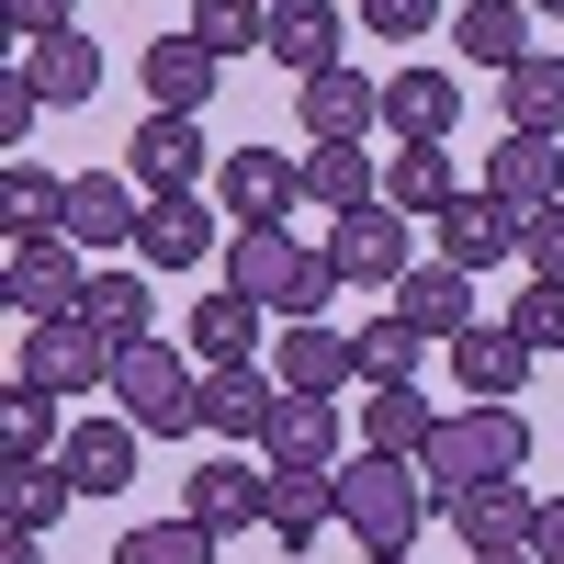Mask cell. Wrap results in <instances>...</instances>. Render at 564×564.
<instances>
[{
  "instance_id": "obj_21",
  "label": "cell",
  "mask_w": 564,
  "mask_h": 564,
  "mask_svg": "<svg viewBox=\"0 0 564 564\" xmlns=\"http://www.w3.org/2000/svg\"><path fill=\"white\" fill-rule=\"evenodd\" d=\"M452 384H463V406H520L531 350L508 339V316H497V327H463V339H452Z\"/></svg>"
},
{
  "instance_id": "obj_28",
  "label": "cell",
  "mask_w": 564,
  "mask_h": 564,
  "mask_svg": "<svg viewBox=\"0 0 564 564\" xmlns=\"http://www.w3.org/2000/svg\"><path fill=\"white\" fill-rule=\"evenodd\" d=\"M23 79L45 90V113H79L90 90H102V34H45V45H23Z\"/></svg>"
},
{
  "instance_id": "obj_35",
  "label": "cell",
  "mask_w": 564,
  "mask_h": 564,
  "mask_svg": "<svg viewBox=\"0 0 564 564\" xmlns=\"http://www.w3.org/2000/svg\"><path fill=\"white\" fill-rule=\"evenodd\" d=\"M305 204L316 215H361V204H384V170L361 148H305Z\"/></svg>"
},
{
  "instance_id": "obj_32",
  "label": "cell",
  "mask_w": 564,
  "mask_h": 564,
  "mask_svg": "<svg viewBox=\"0 0 564 564\" xmlns=\"http://www.w3.org/2000/svg\"><path fill=\"white\" fill-rule=\"evenodd\" d=\"M497 113L508 135H564V57H520L497 79Z\"/></svg>"
},
{
  "instance_id": "obj_26",
  "label": "cell",
  "mask_w": 564,
  "mask_h": 564,
  "mask_svg": "<svg viewBox=\"0 0 564 564\" xmlns=\"http://www.w3.org/2000/svg\"><path fill=\"white\" fill-rule=\"evenodd\" d=\"M430 441H441V406H430V384H372V395H361V452L417 463Z\"/></svg>"
},
{
  "instance_id": "obj_33",
  "label": "cell",
  "mask_w": 564,
  "mask_h": 564,
  "mask_svg": "<svg viewBox=\"0 0 564 564\" xmlns=\"http://www.w3.org/2000/svg\"><path fill=\"white\" fill-rule=\"evenodd\" d=\"M148 305H159V294H148V271H135V260H102V271H90V294H79V316L102 327L113 350L148 339Z\"/></svg>"
},
{
  "instance_id": "obj_51",
  "label": "cell",
  "mask_w": 564,
  "mask_h": 564,
  "mask_svg": "<svg viewBox=\"0 0 564 564\" xmlns=\"http://www.w3.org/2000/svg\"><path fill=\"white\" fill-rule=\"evenodd\" d=\"M271 12H282V0H271Z\"/></svg>"
},
{
  "instance_id": "obj_27",
  "label": "cell",
  "mask_w": 564,
  "mask_h": 564,
  "mask_svg": "<svg viewBox=\"0 0 564 564\" xmlns=\"http://www.w3.org/2000/svg\"><path fill=\"white\" fill-rule=\"evenodd\" d=\"M452 113H463L452 68H395V79H384V135H395V148H441Z\"/></svg>"
},
{
  "instance_id": "obj_43",
  "label": "cell",
  "mask_w": 564,
  "mask_h": 564,
  "mask_svg": "<svg viewBox=\"0 0 564 564\" xmlns=\"http://www.w3.org/2000/svg\"><path fill=\"white\" fill-rule=\"evenodd\" d=\"M520 271H531V282H564V204L520 215Z\"/></svg>"
},
{
  "instance_id": "obj_12",
  "label": "cell",
  "mask_w": 564,
  "mask_h": 564,
  "mask_svg": "<svg viewBox=\"0 0 564 564\" xmlns=\"http://www.w3.org/2000/svg\"><path fill=\"white\" fill-rule=\"evenodd\" d=\"M430 238H441L430 260H452V271H475V282H486L497 260H520V204H497L486 181H475L452 215H430Z\"/></svg>"
},
{
  "instance_id": "obj_39",
  "label": "cell",
  "mask_w": 564,
  "mask_h": 564,
  "mask_svg": "<svg viewBox=\"0 0 564 564\" xmlns=\"http://www.w3.org/2000/svg\"><path fill=\"white\" fill-rule=\"evenodd\" d=\"M350 339H361V384H417V361H430V339H417L395 305L372 316V327H350Z\"/></svg>"
},
{
  "instance_id": "obj_49",
  "label": "cell",
  "mask_w": 564,
  "mask_h": 564,
  "mask_svg": "<svg viewBox=\"0 0 564 564\" xmlns=\"http://www.w3.org/2000/svg\"><path fill=\"white\" fill-rule=\"evenodd\" d=\"M531 12H553V23H564V0H531Z\"/></svg>"
},
{
  "instance_id": "obj_1",
  "label": "cell",
  "mask_w": 564,
  "mask_h": 564,
  "mask_svg": "<svg viewBox=\"0 0 564 564\" xmlns=\"http://www.w3.org/2000/svg\"><path fill=\"white\" fill-rule=\"evenodd\" d=\"M226 294H249L271 316H316L327 294H339V260L305 249L294 226H238V238H226Z\"/></svg>"
},
{
  "instance_id": "obj_37",
  "label": "cell",
  "mask_w": 564,
  "mask_h": 564,
  "mask_svg": "<svg viewBox=\"0 0 564 564\" xmlns=\"http://www.w3.org/2000/svg\"><path fill=\"white\" fill-rule=\"evenodd\" d=\"M57 452H68V430H57V395L12 384V395H0V463H57Z\"/></svg>"
},
{
  "instance_id": "obj_22",
  "label": "cell",
  "mask_w": 564,
  "mask_h": 564,
  "mask_svg": "<svg viewBox=\"0 0 564 564\" xmlns=\"http://www.w3.org/2000/svg\"><path fill=\"white\" fill-rule=\"evenodd\" d=\"M395 316L417 327V339H441V350H452L463 327H486V316H475V271H452V260H417V271L395 282Z\"/></svg>"
},
{
  "instance_id": "obj_19",
  "label": "cell",
  "mask_w": 564,
  "mask_h": 564,
  "mask_svg": "<svg viewBox=\"0 0 564 564\" xmlns=\"http://www.w3.org/2000/svg\"><path fill=\"white\" fill-rule=\"evenodd\" d=\"M204 260H215V204H204V193H148L135 271H204Z\"/></svg>"
},
{
  "instance_id": "obj_48",
  "label": "cell",
  "mask_w": 564,
  "mask_h": 564,
  "mask_svg": "<svg viewBox=\"0 0 564 564\" xmlns=\"http://www.w3.org/2000/svg\"><path fill=\"white\" fill-rule=\"evenodd\" d=\"M475 564H542V553H531V542H508V553H475Z\"/></svg>"
},
{
  "instance_id": "obj_10",
  "label": "cell",
  "mask_w": 564,
  "mask_h": 564,
  "mask_svg": "<svg viewBox=\"0 0 564 564\" xmlns=\"http://www.w3.org/2000/svg\"><path fill=\"white\" fill-rule=\"evenodd\" d=\"M68 238L102 249V260H135V226H148V193H135V170H68Z\"/></svg>"
},
{
  "instance_id": "obj_24",
  "label": "cell",
  "mask_w": 564,
  "mask_h": 564,
  "mask_svg": "<svg viewBox=\"0 0 564 564\" xmlns=\"http://www.w3.org/2000/svg\"><path fill=\"white\" fill-rule=\"evenodd\" d=\"M135 441H148V430L102 406V417H79V430H68L57 463H68V486H79V497H124V486H135Z\"/></svg>"
},
{
  "instance_id": "obj_41",
  "label": "cell",
  "mask_w": 564,
  "mask_h": 564,
  "mask_svg": "<svg viewBox=\"0 0 564 564\" xmlns=\"http://www.w3.org/2000/svg\"><path fill=\"white\" fill-rule=\"evenodd\" d=\"M508 339H520L531 361L564 350V282H531V294H508Z\"/></svg>"
},
{
  "instance_id": "obj_14",
  "label": "cell",
  "mask_w": 564,
  "mask_h": 564,
  "mask_svg": "<svg viewBox=\"0 0 564 564\" xmlns=\"http://www.w3.org/2000/svg\"><path fill=\"white\" fill-rule=\"evenodd\" d=\"M271 406H282V372H271V361H226V372H204V441L260 452Z\"/></svg>"
},
{
  "instance_id": "obj_13",
  "label": "cell",
  "mask_w": 564,
  "mask_h": 564,
  "mask_svg": "<svg viewBox=\"0 0 564 564\" xmlns=\"http://www.w3.org/2000/svg\"><path fill=\"white\" fill-rule=\"evenodd\" d=\"M271 372H282V395H339V384H361V339L327 316H294L271 339Z\"/></svg>"
},
{
  "instance_id": "obj_34",
  "label": "cell",
  "mask_w": 564,
  "mask_h": 564,
  "mask_svg": "<svg viewBox=\"0 0 564 564\" xmlns=\"http://www.w3.org/2000/svg\"><path fill=\"white\" fill-rule=\"evenodd\" d=\"M339 520V475H271V542L316 553V531Z\"/></svg>"
},
{
  "instance_id": "obj_25",
  "label": "cell",
  "mask_w": 564,
  "mask_h": 564,
  "mask_svg": "<svg viewBox=\"0 0 564 564\" xmlns=\"http://www.w3.org/2000/svg\"><path fill=\"white\" fill-rule=\"evenodd\" d=\"M350 34H361V23L339 12V0H282V12H271V57L294 68V79H327Z\"/></svg>"
},
{
  "instance_id": "obj_15",
  "label": "cell",
  "mask_w": 564,
  "mask_h": 564,
  "mask_svg": "<svg viewBox=\"0 0 564 564\" xmlns=\"http://www.w3.org/2000/svg\"><path fill=\"white\" fill-rule=\"evenodd\" d=\"M441 520H452L463 553H508V542H531L542 497H531L520 475H497V486H452V497H441Z\"/></svg>"
},
{
  "instance_id": "obj_5",
  "label": "cell",
  "mask_w": 564,
  "mask_h": 564,
  "mask_svg": "<svg viewBox=\"0 0 564 564\" xmlns=\"http://www.w3.org/2000/svg\"><path fill=\"white\" fill-rule=\"evenodd\" d=\"M79 294H90V271H79V238H68V226H45V238H0V305H12L23 327L79 316Z\"/></svg>"
},
{
  "instance_id": "obj_42",
  "label": "cell",
  "mask_w": 564,
  "mask_h": 564,
  "mask_svg": "<svg viewBox=\"0 0 564 564\" xmlns=\"http://www.w3.org/2000/svg\"><path fill=\"white\" fill-rule=\"evenodd\" d=\"M350 23L361 34H384V45H417V34H452L441 0H350Z\"/></svg>"
},
{
  "instance_id": "obj_31",
  "label": "cell",
  "mask_w": 564,
  "mask_h": 564,
  "mask_svg": "<svg viewBox=\"0 0 564 564\" xmlns=\"http://www.w3.org/2000/svg\"><path fill=\"white\" fill-rule=\"evenodd\" d=\"M384 204H395V215H452V204H463L452 148H395V159H384Z\"/></svg>"
},
{
  "instance_id": "obj_20",
  "label": "cell",
  "mask_w": 564,
  "mask_h": 564,
  "mask_svg": "<svg viewBox=\"0 0 564 564\" xmlns=\"http://www.w3.org/2000/svg\"><path fill=\"white\" fill-rule=\"evenodd\" d=\"M531 23H542L531 0H463V12H452V57H463V68H497V79H508L520 57H542V45H531Z\"/></svg>"
},
{
  "instance_id": "obj_2",
  "label": "cell",
  "mask_w": 564,
  "mask_h": 564,
  "mask_svg": "<svg viewBox=\"0 0 564 564\" xmlns=\"http://www.w3.org/2000/svg\"><path fill=\"white\" fill-rule=\"evenodd\" d=\"M102 395H113V417H135L148 441H193V430H204V361L170 350V339H124Z\"/></svg>"
},
{
  "instance_id": "obj_7",
  "label": "cell",
  "mask_w": 564,
  "mask_h": 564,
  "mask_svg": "<svg viewBox=\"0 0 564 564\" xmlns=\"http://www.w3.org/2000/svg\"><path fill=\"white\" fill-rule=\"evenodd\" d=\"M12 384H34V395H90V384H113V339L90 316H45V327H23V361H12Z\"/></svg>"
},
{
  "instance_id": "obj_36",
  "label": "cell",
  "mask_w": 564,
  "mask_h": 564,
  "mask_svg": "<svg viewBox=\"0 0 564 564\" xmlns=\"http://www.w3.org/2000/svg\"><path fill=\"white\" fill-rule=\"evenodd\" d=\"M57 215H68V181L57 170H34V159L0 170V238H45Z\"/></svg>"
},
{
  "instance_id": "obj_4",
  "label": "cell",
  "mask_w": 564,
  "mask_h": 564,
  "mask_svg": "<svg viewBox=\"0 0 564 564\" xmlns=\"http://www.w3.org/2000/svg\"><path fill=\"white\" fill-rule=\"evenodd\" d=\"M417 475H430V497H452V486H497V475H531V417H520V406H452L441 441L417 452Z\"/></svg>"
},
{
  "instance_id": "obj_46",
  "label": "cell",
  "mask_w": 564,
  "mask_h": 564,
  "mask_svg": "<svg viewBox=\"0 0 564 564\" xmlns=\"http://www.w3.org/2000/svg\"><path fill=\"white\" fill-rule=\"evenodd\" d=\"M531 553H542V564H564V497H542V520H531Z\"/></svg>"
},
{
  "instance_id": "obj_17",
  "label": "cell",
  "mask_w": 564,
  "mask_h": 564,
  "mask_svg": "<svg viewBox=\"0 0 564 564\" xmlns=\"http://www.w3.org/2000/svg\"><path fill=\"white\" fill-rule=\"evenodd\" d=\"M215 193H226V215H238V226H282V215L305 204V159H282V148H226Z\"/></svg>"
},
{
  "instance_id": "obj_3",
  "label": "cell",
  "mask_w": 564,
  "mask_h": 564,
  "mask_svg": "<svg viewBox=\"0 0 564 564\" xmlns=\"http://www.w3.org/2000/svg\"><path fill=\"white\" fill-rule=\"evenodd\" d=\"M430 475L417 463H384V452H350L339 463V531L361 553H417V531H430Z\"/></svg>"
},
{
  "instance_id": "obj_18",
  "label": "cell",
  "mask_w": 564,
  "mask_h": 564,
  "mask_svg": "<svg viewBox=\"0 0 564 564\" xmlns=\"http://www.w3.org/2000/svg\"><path fill=\"white\" fill-rule=\"evenodd\" d=\"M294 113H305V148H361V124H384V79H361V68L294 79Z\"/></svg>"
},
{
  "instance_id": "obj_23",
  "label": "cell",
  "mask_w": 564,
  "mask_h": 564,
  "mask_svg": "<svg viewBox=\"0 0 564 564\" xmlns=\"http://www.w3.org/2000/svg\"><path fill=\"white\" fill-rule=\"evenodd\" d=\"M486 193L520 204V215L564 204V135H497V148H486Z\"/></svg>"
},
{
  "instance_id": "obj_47",
  "label": "cell",
  "mask_w": 564,
  "mask_h": 564,
  "mask_svg": "<svg viewBox=\"0 0 564 564\" xmlns=\"http://www.w3.org/2000/svg\"><path fill=\"white\" fill-rule=\"evenodd\" d=\"M0 564H45V531H0Z\"/></svg>"
},
{
  "instance_id": "obj_16",
  "label": "cell",
  "mask_w": 564,
  "mask_h": 564,
  "mask_svg": "<svg viewBox=\"0 0 564 564\" xmlns=\"http://www.w3.org/2000/svg\"><path fill=\"white\" fill-rule=\"evenodd\" d=\"M327 260H339V282H372V294H395V282L417 271V260H406V215H395V204L339 215V226H327Z\"/></svg>"
},
{
  "instance_id": "obj_9",
  "label": "cell",
  "mask_w": 564,
  "mask_h": 564,
  "mask_svg": "<svg viewBox=\"0 0 564 564\" xmlns=\"http://www.w3.org/2000/svg\"><path fill=\"white\" fill-rule=\"evenodd\" d=\"M135 90H148V113H215L226 57L204 34H148V45H135Z\"/></svg>"
},
{
  "instance_id": "obj_40",
  "label": "cell",
  "mask_w": 564,
  "mask_h": 564,
  "mask_svg": "<svg viewBox=\"0 0 564 564\" xmlns=\"http://www.w3.org/2000/svg\"><path fill=\"white\" fill-rule=\"evenodd\" d=\"M113 564H215V531L170 508V520H135V531L113 542Z\"/></svg>"
},
{
  "instance_id": "obj_8",
  "label": "cell",
  "mask_w": 564,
  "mask_h": 564,
  "mask_svg": "<svg viewBox=\"0 0 564 564\" xmlns=\"http://www.w3.org/2000/svg\"><path fill=\"white\" fill-rule=\"evenodd\" d=\"M260 463H271V475H339V463H350L339 395H282L271 430H260Z\"/></svg>"
},
{
  "instance_id": "obj_6",
  "label": "cell",
  "mask_w": 564,
  "mask_h": 564,
  "mask_svg": "<svg viewBox=\"0 0 564 564\" xmlns=\"http://www.w3.org/2000/svg\"><path fill=\"white\" fill-rule=\"evenodd\" d=\"M181 520H204L215 542L271 531V463L260 452H204L193 475H181Z\"/></svg>"
},
{
  "instance_id": "obj_38",
  "label": "cell",
  "mask_w": 564,
  "mask_h": 564,
  "mask_svg": "<svg viewBox=\"0 0 564 564\" xmlns=\"http://www.w3.org/2000/svg\"><path fill=\"white\" fill-rule=\"evenodd\" d=\"M181 34H204L215 57H271V0H193Z\"/></svg>"
},
{
  "instance_id": "obj_30",
  "label": "cell",
  "mask_w": 564,
  "mask_h": 564,
  "mask_svg": "<svg viewBox=\"0 0 564 564\" xmlns=\"http://www.w3.org/2000/svg\"><path fill=\"white\" fill-rule=\"evenodd\" d=\"M68 497V463H0V531H57Z\"/></svg>"
},
{
  "instance_id": "obj_45",
  "label": "cell",
  "mask_w": 564,
  "mask_h": 564,
  "mask_svg": "<svg viewBox=\"0 0 564 564\" xmlns=\"http://www.w3.org/2000/svg\"><path fill=\"white\" fill-rule=\"evenodd\" d=\"M34 113H45V90H34V79H23V57H12V79H0V135L23 148V135H34Z\"/></svg>"
},
{
  "instance_id": "obj_11",
  "label": "cell",
  "mask_w": 564,
  "mask_h": 564,
  "mask_svg": "<svg viewBox=\"0 0 564 564\" xmlns=\"http://www.w3.org/2000/svg\"><path fill=\"white\" fill-rule=\"evenodd\" d=\"M135 193H204L215 148H204V113H135Z\"/></svg>"
},
{
  "instance_id": "obj_44",
  "label": "cell",
  "mask_w": 564,
  "mask_h": 564,
  "mask_svg": "<svg viewBox=\"0 0 564 564\" xmlns=\"http://www.w3.org/2000/svg\"><path fill=\"white\" fill-rule=\"evenodd\" d=\"M12 12V34L23 45H45V34H79V0H0Z\"/></svg>"
},
{
  "instance_id": "obj_29",
  "label": "cell",
  "mask_w": 564,
  "mask_h": 564,
  "mask_svg": "<svg viewBox=\"0 0 564 564\" xmlns=\"http://www.w3.org/2000/svg\"><path fill=\"white\" fill-rule=\"evenodd\" d=\"M260 327H271V305H249V294H193V361L204 372L260 361Z\"/></svg>"
},
{
  "instance_id": "obj_50",
  "label": "cell",
  "mask_w": 564,
  "mask_h": 564,
  "mask_svg": "<svg viewBox=\"0 0 564 564\" xmlns=\"http://www.w3.org/2000/svg\"><path fill=\"white\" fill-rule=\"evenodd\" d=\"M372 564H406V553H372Z\"/></svg>"
}]
</instances>
